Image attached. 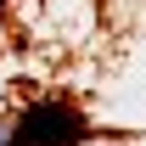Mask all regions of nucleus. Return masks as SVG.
Segmentation results:
<instances>
[{"label": "nucleus", "instance_id": "f03ea898", "mask_svg": "<svg viewBox=\"0 0 146 146\" xmlns=\"http://www.w3.org/2000/svg\"><path fill=\"white\" fill-rule=\"evenodd\" d=\"M0 146H11V141H6V124H0Z\"/></svg>", "mask_w": 146, "mask_h": 146}, {"label": "nucleus", "instance_id": "f257e3e1", "mask_svg": "<svg viewBox=\"0 0 146 146\" xmlns=\"http://www.w3.org/2000/svg\"><path fill=\"white\" fill-rule=\"evenodd\" d=\"M90 135H96L90 118L73 101H34V107H23L6 124V141L11 146H84Z\"/></svg>", "mask_w": 146, "mask_h": 146}]
</instances>
